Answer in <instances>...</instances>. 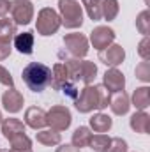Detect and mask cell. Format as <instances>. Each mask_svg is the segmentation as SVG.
I'll return each mask as SVG.
<instances>
[{
  "instance_id": "cell-20",
  "label": "cell",
  "mask_w": 150,
  "mask_h": 152,
  "mask_svg": "<svg viewBox=\"0 0 150 152\" xmlns=\"http://www.w3.org/2000/svg\"><path fill=\"white\" fill-rule=\"evenodd\" d=\"M129 126L134 133H140V134H147L150 127V117L147 112H134L129 118Z\"/></svg>"
},
{
  "instance_id": "cell-37",
  "label": "cell",
  "mask_w": 150,
  "mask_h": 152,
  "mask_svg": "<svg viewBox=\"0 0 150 152\" xmlns=\"http://www.w3.org/2000/svg\"><path fill=\"white\" fill-rule=\"evenodd\" d=\"M0 152H9L7 149H0Z\"/></svg>"
},
{
  "instance_id": "cell-26",
  "label": "cell",
  "mask_w": 150,
  "mask_h": 152,
  "mask_svg": "<svg viewBox=\"0 0 150 152\" xmlns=\"http://www.w3.org/2000/svg\"><path fill=\"white\" fill-rule=\"evenodd\" d=\"M120 12V4L118 0H103V20L113 21Z\"/></svg>"
},
{
  "instance_id": "cell-24",
  "label": "cell",
  "mask_w": 150,
  "mask_h": 152,
  "mask_svg": "<svg viewBox=\"0 0 150 152\" xmlns=\"http://www.w3.org/2000/svg\"><path fill=\"white\" fill-rule=\"evenodd\" d=\"M16 25L12 20H7V18H0V41H5V42H12V39L16 36Z\"/></svg>"
},
{
  "instance_id": "cell-13",
  "label": "cell",
  "mask_w": 150,
  "mask_h": 152,
  "mask_svg": "<svg viewBox=\"0 0 150 152\" xmlns=\"http://www.w3.org/2000/svg\"><path fill=\"white\" fill-rule=\"evenodd\" d=\"M25 126L34 131H41L46 127V112L39 106H30L25 110Z\"/></svg>"
},
{
  "instance_id": "cell-7",
  "label": "cell",
  "mask_w": 150,
  "mask_h": 152,
  "mask_svg": "<svg viewBox=\"0 0 150 152\" xmlns=\"http://www.w3.org/2000/svg\"><path fill=\"white\" fill-rule=\"evenodd\" d=\"M11 18L14 21V25H30L34 20V4L30 0H11Z\"/></svg>"
},
{
  "instance_id": "cell-21",
  "label": "cell",
  "mask_w": 150,
  "mask_h": 152,
  "mask_svg": "<svg viewBox=\"0 0 150 152\" xmlns=\"http://www.w3.org/2000/svg\"><path fill=\"white\" fill-rule=\"evenodd\" d=\"M36 140H37V143L44 145V147H55V145L62 143V134L53 129H41L36 134Z\"/></svg>"
},
{
  "instance_id": "cell-19",
  "label": "cell",
  "mask_w": 150,
  "mask_h": 152,
  "mask_svg": "<svg viewBox=\"0 0 150 152\" xmlns=\"http://www.w3.org/2000/svg\"><path fill=\"white\" fill-rule=\"evenodd\" d=\"M129 99H131V106H134L138 112H145L150 106V88L147 85L138 87Z\"/></svg>"
},
{
  "instance_id": "cell-30",
  "label": "cell",
  "mask_w": 150,
  "mask_h": 152,
  "mask_svg": "<svg viewBox=\"0 0 150 152\" xmlns=\"http://www.w3.org/2000/svg\"><path fill=\"white\" fill-rule=\"evenodd\" d=\"M106 152H129V145L124 138L117 136V138H111V143H110Z\"/></svg>"
},
{
  "instance_id": "cell-27",
  "label": "cell",
  "mask_w": 150,
  "mask_h": 152,
  "mask_svg": "<svg viewBox=\"0 0 150 152\" xmlns=\"http://www.w3.org/2000/svg\"><path fill=\"white\" fill-rule=\"evenodd\" d=\"M136 28L140 34L143 36H149L150 34V11L149 9H143L138 16H136Z\"/></svg>"
},
{
  "instance_id": "cell-12",
  "label": "cell",
  "mask_w": 150,
  "mask_h": 152,
  "mask_svg": "<svg viewBox=\"0 0 150 152\" xmlns=\"http://www.w3.org/2000/svg\"><path fill=\"white\" fill-rule=\"evenodd\" d=\"M2 104H4V110L7 113H18L23 110V104H25V97L20 90H16L14 87L5 90L4 96H2Z\"/></svg>"
},
{
  "instance_id": "cell-9",
  "label": "cell",
  "mask_w": 150,
  "mask_h": 152,
  "mask_svg": "<svg viewBox=\"0 0 150 152\" xmlns=\"http://www.w3.org/2000/svg\"><path fill=\"white\" fill-rule=\"evenodd\" d=\"M115 37H117L115 30L108 25H99L90 32V42H92L94 50H97V51H101V50L108 48L110 44H113Z\"/></svg>"
},
{
  "instance_id": "cell-25",
  "label": "cell",
  "mask_w": 150,
  "mask_h": 152,
  "mask_svg": "<svg viewBox=\"0 0 150 152\" xmlns=\"http://www.w3.org/2000/svg\"><path fill=\"white\" fill-rule=\"evenodd\" d=\"M110 143H111V138L106 133H97V134H92L88 147L94 149L95 152H106L108 147H110Z\"/></svg>"
},
{
  "instance_id": "cell-33",
  "label": "cell",
  "mask_w": 150,
  "mask_h": 152,
  "mask_svg": "<svg viewBox=\"0 0 150 152\" xmlns=\"http://www.w3.org/2000/svg\"><path fill=\"white\" fill-rule=\"evenodd\" d=\"M12 51V42H5V41H0V62L5 60Z\"/></svg>"
},
{
  "instance_id": "cell-2",
  "label": "cell",
  "mask_w": 150,
  "mask_h": 152,
  "mask_svg": "<svg viewBox=\"0 0 150 152\" xmlns=\"http://www.w3.org/2000/svg\"><path fill=\"white\" fill-rule=\"evenodd\" d=\"M21 80L32 92H42L48 85H51V67L42 62H30L23 67Z\"/></svg>"
},
{
  "instance_id": "cell-15",
  "label": "cell",
  "mask_w": 150,
  "mask_h": 152,
  "mask_svg": "<svg viewBox=\"0 0 150 152\" xmlns=\"http://www.w3.org/2000/svg\"><path fill=\"white\" fill-rule=\"evenodd\" d=\"M110 110H111L115 115L122 117V115L129 113V108H131V99L129 96L122 90V92H115L113 96H110V103H108Z\"/></svg>"
},
{
  "instance_id": "cell-28",
  "label": "cell",
  "mask_w": 150,
  "mask_h": 152,
  "mask_svg": "<svg viewBox=\"0 0 150 152\" xmlns=\"http://www.w3.org/2000/svg\"><path fill=\"white\" fill-rule=\"evenodd\" d=\"M134 75H136V78H138L140 81L149 83L150 81V62L149 60L140 62V64L136 66V69H134Z\"/></svg>"
},
{
  "instance_id": "cell-8",
  "label": "cell",
  "mask_w": 150,
  "mask_h": 152,
  "mask_svg": "<svg viewBox=\"0 0 150 152\" xmlns=\"http://www.w3.org/2000/svg\"><path fill=\"white\" fill-rule=\"evenodd\" d=\"M64 46L73 55V58H83L88 53V39H87V36H83L79 32L66 34L64 36Z\"/></svg>"
},
{
  "instance_id": "cell-31",
  "label": "cell",
  "mask_w": 150,
  "mask_h": 152,
  "mask_svg": "<svg viewBox=\"0 0 150 152\" xmlns=\"http://www.w3.org/2000/svg\"><path fill=\"white\" fill-rule=\"evenodd\" d=\"M138 55L143 60H150V39L149 36H143V39L138 44Z\"/></svg>"
},
{
  "instance_id": "cell-36",
  "label": "cell",
  "mask_w": 150,
  "mask_h": 152,
  "mask_svg": "<svg viewBox=\"0 0 150 152\" xmlns=\"http://www.w3.org/2000/svg\"><path fill=\"white\" fill-rule=\"evenodd\" d=\"M9 152H32V147H27V149H9Z\"/></svg>"
},
{
  "instance_id": "cell-6",
  "label": "cell",
  "mask_w": 150,
  "mask_h": 152,
  "mask_svg": "<svg viewBox=\"0 0 150 152\" xmlns=\"http://www.w3.org/2000/svg\"><path fill=\"white\" fill-rule=\"evenodd\" d=\"M71 122H73V115L67 106L55 104L46 112V126H50V129L53 131H58V133L66 131L71 127Z\"/></svg>"
},
{
  "instance_id": "cell-5",
  "label": "cell",
  "mask_w": 150,
  "mask_h": 152,
  "mask_svg": "<svg viewBox=\"0 0 150 152\" xmlns=\"http://www.w3.org/2000/svg\"><path fill=\"white\" fill-rule=\"evenodd\" d=\"M62 27V21H60V16L55 9L51 7H42L37 12V20H36V30H37L39 36H53L58 32V28Z\"/></svg>"
},
{
  "instance_id": "cell-32",
  "label": "cell",
  "mask_w": 150,
  "mask_h": 152,
  "mask_svg": "<svg viewBox=\"0 0 150 152\" xmlns=\"http://www.w3.org/2000/svg\"><path fill=\"white\" fill-rule=\"evenodd\" d=\"M0 83L5 85V87H9V88L14 87V78L9 73V69H5L4 66H0Z\"/></svg>"
},
{
  "instance_id": "cell-18",
  "label": "cell",
  "mask_w": 150,
  "mask_h": 152,
  "mask_svg": "<svg viewBox=\"0 0 150 152\" xmlns=\"http://www.w3.org/2000/svg\"><path fill=\"white\" fill-rule=\"evenodd\" d=\"M34 42H36V37H34L32 32L16 34L14 39H12L14 48H16L21 55H32V53H34Z\"/></svg>"
},
{
  "instance_id": "cell-39",
  "label": "cell",
  "mask_w": 150,
  "mask_h": 152,
  "mask_svg": "<svg viewBox=\"0 0 150 152\" xmlns=\"http://www.w3.org/2000/svg\"><path fill=\"white\" fill-rule=\"evenodd\" d=\"M145 4H147V5H149V0H145Z\"/></svg>"
},
{
  "instance_id": "cell-22",
  "label": "cell",
  "mask_w": 150,
  "mask_h": 152,
  "mask_svg": "<svg viewBox=\"0 0 150 152\" xmlns=\"http://www.w3.org/2000/svg\"><path fill=\"white\" fill-rule=\"evenodd\" d=\"M90 138H92V129L87 127V126H79V127H76L74 133H73L71 143L74 147H78V149H83V147H88Z\"/></svg>"
},
{
  "instance_id": "cell-11",
  "label": "cell",
  "mask_w": 150,
  "mask_h": 152,
  "mask_svg": "<svg viewBox=\"0 0 150 152\" xmlns=\"http://www.w3.org/2000/svg\"><path fill=\"white\" fill-rule=\"evenodd\" d=\"M103 85L106 87V90L110 94L115 92H122L125 88V76L118 67H110L104 75H103Z\"/></svg>"
},
{
  "instance_id": "cell-17",
  "label": "cell",
  "mask_w": 150,
  "mask_h": 152,
  "mask_svg": "<svg viewBox=\"0 0 150 152\" xmlns=\"http://www.w3.org/2000/svg\"><path fill=\"white\" fill-rule=\"evenodd\" d=\"M88 127L94 133H108L113 127V118L104 112H97L88 118Z\"/></svg>"
},
{
  "instance_id": "cell-14",
  "label": "cell",
  "mask_w": 150,
  "mask_h": 152,
  "mask_svg": "<svg viewBox=\"0 0 150 152\" xmlns=\"http://www.w3.org/2000/svg\"><path fill=\"white\" fill-rule=\"evenodd\" d=\"M71 83V78L67 73V67L64 62H57L51 69V87L55 90H64Z\"/></svg>"
},
{
  "instance_id": "cell-1",
  "label": "cell",
  "mask_w": 150,
  "mask_h": 152,
  "mask_svg": "<svg viewBox=\"0 0 150 152\" xmlns=\"http://www.w3.org/2000/svg\"><path fill=\"white\" fill-rule=\"evenodd\" d=\"M110 103V92L104 85H85V88L79 92L74 101V108L79 113H92L94 110L103 112L108 108Z\"/></svg>"
},
{
  "instance_id": "cell-38",
  "label": "cell",
  "mask_w": 150,
  "mask_h": 152,
  "mask_svg": "<svg viewBox=\"0 0 150 152\" xmlns=\"http://www.w3.org/2000/svg\"><path fill=\"white\" fill-rule=\"evenodd\" d=\"M2 120H4V117H2V112H0V122H2Z\"/></svg>"
},
{
  "instance_id": "cell-3",
  "label": "cell",
  "mask_w": 150,
  "mask_h": 152,
  "mask_svg": "<svg viewBox=\"0 0 150 152\" xmlns=\"http://www.w3.org/2000/svg\"><path fill=\"white\" fill-rule=\"evenodd\" d=\"M69 78L73 81H83L85 85H92L95 76H97V66L90 60H81V58H67L66 62Z\"/></svg>"
},
{
  "instance_id": "cell-10",
  "label": "cell",
  "mask_w": 150,
  "mask_h": 152,
  "mask_svg": "<svg viewBox=\"0 0 150 152\" xmlns=\"http://www.w3.org/2000/svg\"><path fill=\"white\" fill-rule=\"evenodd\" d=\"M99 60L106 66V67H118L124 60H125V50L120 44H110L108 48L99 51Z\"/></svg>"
},
{
  "instance_id": "cell-35",
  "label": "cell",
  "mask_w": 150,
  "mask_h": 152,
  "mask_svg": "<svg viewBox=\"0 0 150 152\" xmlns=\"http://www.w3.org/2000/svg\"><path fill=\"white\" fill-rule=\"evenodd\" d=\"M55 152H81V149L74 147L73 143H64V145H60Z\"/></svg>"
},
{
  "instance_id": "cell-23",
  "label": "cell",
  "mask_w": 150,
  "mask_h": 152,
  "mask_svg": "<svg viewBox=\"0 0 150 152\" xmlns=\"http://www.w3.org/2000/svg\"><path fill=\"white\" fill-rule=\"evenodd\" d=\"M83 5L92 21L103 20V0H83Z\"/></svg>"
},
{
  "instance_id": "cell-29",
  "label": "cell",
  "mask_w": 150,
  "mask_h": 152,
  "mask_svg": "<svg viewBox=\"0 0 150 152\" xmlns=\"http://www.w3.org/2000/svg\"><path fill=\"white\" fill-rule=\"evenodd\" d=\"M9 143H11V149H27V147H32V140H30L25 133H21V134L11 138Z\"/></svg>"
},
{
  "instance_id": "cell-34",
  "label": "cell",
  "mask_w": 150,
  "mask_h": 152,
  "mask_svg": "<svg viewBox=\"0 0 150 152\" xmlns=\"http://www.w3.org/2000/svg\"><path fill=\"white\" fill-rule=\"evenodd\" d=\"M9 11H11V0H0V18H5Z\"/></svg>"
},
{
  "instance_id": "cell-16",
  "label": "cell",
  "mask_w": 150,
  "mask_h": 152,
  "mask_svg": "<svg viewBox=\"0 0 150 152\" xmlns=\"http://www.w3.org/2000/svg\"><path fill=\"white\" fill-rule=\"evenodd\" d=\"M0 127H2V134H4V138L5 140H11V138H14V136H18V134H21V133H25V122H21L20 118H16V117H9V118H4L2 122H0Z\"/></svg>"
},
{
  "instance_id": "cell-4",
  "label": "cell",
  "mask_w": 150,
  "mask_h": 152,
  "mask_svg": "<svg viewBox=\"0 0 150 152\" xmlns=\"http://www.w3.org/2000/svg\"><path fill=\"white\" fill-rule=\"evenodd\" d=\"M58 16L66 28H79L83 25V7L79 0H58Z\"/></svg>"
}]
</instances>
